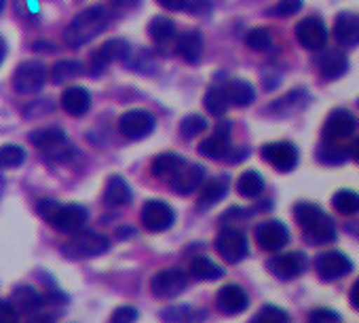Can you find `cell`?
Wrapping results in <instances>:
<instances>
[{"mask_svg": "<svg viewBox=\"0 0 359 323\" xmlns=\"http://www.w3.org/2000/svg\"><path fill=\"white\" fill-rule=\"evenodd\" d=\"M224 95L229 99V106H250L256 97V91L254 87L248 83V81H241V78H233L229 81L224 87Z\"/></svg>", "mask_w": 359, "mask_h": 323, "instance_id": "obj_27", "label": "cell"}, {"mask_svg": "<svg viewBox=\"0 0 359 323\" xmlns=\"http://www.w3.org/2000/svg\"><path fill=\"white\" fill-rule=\"evenodd\" d=\"M3 9H5V0H0V13H3Z\"/></svg>", "mask_w": 359, "mask_h": 323, "instance_id": "obj_55", "label": "cell"}, {"mask_svg": "<svg viewBox=\"0 0 359 323\" xmlns=\"http://www.w3.org/2000/svg\"><path fill=\"white\" fill-rule=\"evenodd\" d=\"M30 142H32L34 148L43 150L51 158L55 156L57 160H68V156L72 152L66 133L62 129H57V127H41V129L32 131Z\"/></svg>", "mask_w": 359, "mask_h": 323, "instance_id": "obj_5", "label": "cell"}, {"mask_svg": "<svg viewBox=\"0 0 359 323\" xmlns=\"http://www.w3.org/2000/svg\"><path fill=\"white\" fill-rule=\"evenodd\" d=\"M205 108L214 116H222L229 110V99H226L222 87H212L208 91V95H205Z\"/></svg>", "mask_w": 359, "mask_h": 323, "instance_id": "obj_39", "label": "cell"}, {"mask_svg": "<svg viewBox=\"0 0 359 323\" xmlns=\"http://www.w3.org/2000/svg\"><path fill=\"white\" fill-rule=\"evenodd\" d=\"M229 193V178L226 176H220V178H212L208 182H203L199 186V201L197 205L201 209H208L216 203H220Z\"/></svg>", "mask_w": 359, "mask_h": 323, "instance_id": "obj_23", "label": "cell"}, {"mask_svg": "<svg viewBox=\"0 0 359 323\" xmlns=\"http://www.w3.org/2000/svg\"><path fill=\"white\" fill-rule=\"evenodd\" d=\"M245 45H248L252 51L262 53V51H269V49H271V45H273V36H271V32H269V30H264V28H254V30H250V32H248V36H245Z\"/></svg>", "mask_w": 359, "mask_h": 323, "instance_id": "obj_41", "label": "cell"}, {"mask_svg": "<svg viewBox=\"0 0 359 323\" xmlns=\"http://www.w3.org/2000/svg\"><path fill=\"white\" fill-rule=\"evenodd\" d=\"M0 323H20L18 308L7 300H0Z\"/></svg>", "mask_w": 359, "mask_h": 323, "instance_id": "obj_46", "label": "cell"}, {"mask_svg": "<svg viewBox=\"0 0 359 323\" xmlns=\"http://www.w3.org/2000/svg\"><path fill=\"white\" fill-rule=\"evenodd\" d=\"M348 70V62L342 53L338 51H332V53H325L321 60H319V72L325 81H336L340 78L344 72Z\"/></svg>", "mask_w": 359, "mask_h": 323, "instance_id": "obj_29", "label": "cell"}, {"mask_svg": "<svg viewBox=\"0 0 359 323\" xmlns=\"http://www.w3.org/2000/svg\"><path fill=\"white\" fill-rule=\"evenodd\" d=\"M110 3L114 7H121V9H131V7H135L140 3V0H110Z\"/></svg>", "mask_w": 359, "mask_h": 323, "instance_id": "obj_50", "label": "cell"}, {"mask_svg": "<svg viewBox=\"0 0 359 323\" xmlns=\"http://www.w3.org/2000/svg\"><path fill=\"white\" fill-rule=\"evenodd\" d=\"M294 218L298 226L302 228V235L313 245H325L336 239V226L334 220L315 203H298L294 207Z\"/></svg>", "mask_w": 359, "mask_h": 323, "instance_id": "obj_2", "label": "cell"}, {"mask_svg": "<svg viewBox=\"0 0 359 323\" xmlns=\"http://www.w3.org/2000/svg\"><path fill=\"white\" fill-rule=\"evenodd\" d=\"M250 323H290V315L279 306L266 304L256 312V317Z\"/></svg>", "mask_w": 359, "mask_h": 323, "instance_id": "obj_40", "label": "cell"}, {"mask_svg": "<svg viewBox=\"0 0 359 323\" xmlns=\"http://www.w3.org/2000/svg\"><path fill=\"white\" fill-rule=\"evenodd\" d=\"M26 160V150L18 144H5L0 146V167L3 170H15L24 165Z\"/></svg>", "mask_w": 359, "mask_h": 323, "instance_id": "obj_37", "label": "cell"}, {"mask_svg": "<svg viewBox=\"0 0 359 323\" xmlns=\"http://www.w3.org/2000/svg\"><path fill=\"white\" fill-rule=\"evenodd\" d=\"M317 156L323 165H342L344 160L348 158V150L342 148L340 144H330V142H323L317 150Z\"/></svg>", "mask_w": 359, "mask_h": 323, "instance_id": "obj_36", "label": "cell"}, {"mask_svg": "<svg viewBox=\"0 0 359 323\" xmlns=\"http://www.w3.org/2000/svg\"><path fill=\"white\" fill-rule=\"evenodd\" d=\"M189 283V277L184 270L180 268H165L158 270L150 279V289L156 298H173L177 294H182Z\"/></svg>", "mask_w": 359, "mask_h": 323, "instance_id": "obj_12", "label": "cell"}, {"mask_svg": "<svg viewBox=\"0 0 359 323\" xmlns=\"http://www.w3.org/2000/svg\"><path fill=\"white\" fill-rule=\"evenodd\" d=\"M205 182V170L195 163H184L180 165V170L169 178V186L177 195H191L195 193L201 184Z\"/></svg>", "mask_w": 359, "mask_h": 323, "instance_id": "obj_15", "label": "cell"}, {"mask_svg": "<svg viewBox=\"0 0 359 323\" xmlns=\"http://www.w3.org/2000/svg\"><path fill=\"white\" fill-rule=\"evenodd\" d=\"M47 78V70L41 62H24L18 66L13 74V89L22 95L36 93L43 89Z\"/></svg>", "mask_w": 359, "mask_h": 323, "instance_id": "obj_10", "label": "cell"}, {"mask_svg": "<svg viewBox=\"0 0 359 323\" xmlns=\"http://www.w3.org/2000/svg\"><path fill=\"white\" fill-rule=\"evenodd\" d=\"M182 163H184V158L180 156V154L163 152V154L154 156V160L150 163V170H152V174L158 180H165V178H171L180 170V165H182Z\"/></svg>", "mask_w": 359, "mask_h": 323, "instance_id": "obj_30", "label": "cell"}, {"mask_svg": "<svg viewBox=\"0 0 359 323\" xmlns=\"http://www.w3.org/2000/svg\"><path fill=\"white\" fill-rule=\"evenodd\" d=\"M5 53H7V45L3 39H0V64H3V60H5Z\"/></svg>", "mask_w": 359, "mask_h": 323, "instance_id": "obj_53", "label": "cell"}, {"mask_svg": "<svg viewBox=\"0 0 359 323\" xmlns=\"http://www.w3.org/2000/svg\"><path fill=\"white\" fill-rule=\"evenodd\" d=\"M156 127V121L146 110H129L118 118V131L127 139H144Z\"/></svg>", "mask_w": 359, "mask_h": 323, "instance_id": "obj_11", "label": "cell"}, {"mask_svg": "<svg viewBox=\"0 0 359 323\" xmlns=\"http://www.w3.org/2000/svg\"><path fill=\"white\" fill-rule=\"evenodd\" d=\"M140 317L137 308L133 306H118L112 317H110V323H135V319Z\"/></svg>", "mask_w": 359, "mask_h": 323, "instance_id": "obj_44", "label": "cell"}, {"mask_svg": "<svg viewBox=\"0 0 359 323\" xmlns=\"http://www.w3.org/2000/svg\"><path fill=\"white\" fill-rule=\"evenodd\" d=\"M216 304L218 308L224 312V315H239L248 308L250 304V298L245 294V289L241 285H235V283H229L224 285L218 296H216Z\"/></svg>", "mask_w": 359, "mask_h": 323, "instance_id": "obj_20", "label": "cell"}, {"mask_svg": "<svg viewBox=\"0 0 359 323\" xmlns=\"http://www.w3.org/2000/svg\"><path fill=\"white\" fill-rule=\"evenodd\" d=\"M262 158L271 167H275L277 172H292L298 165V148L290 142H271L264 144L260 150Z\"/></svg>", "mask_w": 359, "mask_h": 323, "instance_id": "obj_7", "label": "cell"}, {"mask_svg": "<svg viewBox=\"0 0 359 323\" xmlns=\"http://www.w3.org/2000/svg\"><path fill=\"white\" fill-rule=\"evenodd\" d=\"M156 3L167 11H182L189 0H156Z\"/></svg>", "mask_w": 359, "mask_h": 323, "instance_id": "obj_48", "label": "cell"}, {"mask_svg": "<svg viewBox=\"0 0 359 323\" xmlns=\"http://www.w3.org/2000/svg\"><path fill=\"white\" fill-rule=\"evenodd\" d=\"M332 205L342 216H353L359 212V193L355 191H338L332 197Z\"/></svg>", "mask_w": 359, "mask_h": 323, "instance_id": "obj_35", "label": "cell"}, {"mask_svg": "<svg viewBox=\"0 0 359 323\" xmlns=\"http://www.w3.org/2000/svg\"><path fill=\"white\" fill-rule=\"evenodd\" d=\"M256 241L266 252H279L281 247L287 245L290 233H287L285 224H281L279 220H269L256 228Z\"/></svg>", "mask_w": 359, "mask_h": 323, "instance_id": "obj_18", "label": "cell"}, {"mask_svg": "<svg viewBox=\"0 0 359 323\" xmlns=\"http://www.w3.org/2000/svg\"><path fill=\"white\" fill-rule=\"evenodd\" d=\"M306 266H309V260L302 252H287L269 260V270L281 281L296 279L298 275L306 270Z\"/></svg>", "mask_w": 359, "mask_h": 323, "instance_id": "obj_14", "label": "cell"}, {"mask_svg": "<svg viewBox=\"0 0 359 323\" xmlns=\"http://www.w3.org/2000/svg\"><path fill=\"white\" fill-rule=\"evenodd\" d=\"M36 212L39 216L51 224L53 228H57L60 233H79L83 231V226L87 224L89 220V212L87 207L79 205V203H70V205H62L57 201H51V199H43L39 205H36Z\"/></svg>", "mask_w": 359, "mask_h": 323, "instance_id": "obj_3", "label": "cell"}, {"mask_svg": "<svg viewBox=\"0 0 359 323\" xmlns=\"http://www.w3.org/2000/svg\"><path fill=\"white\" fill-rule=\"evenodd\" d=\"M191 275L197 279V281H216L224 275L222 266H218L214 260L205 258V256H199L191 262Z\"/></svg>", "mask_w": 359, "mask_h": 323, "instance_id": "obj_31", "label": "cell"}, {"mask_svg": "<svg viewBox=\"0 0 359 323\" xmlns=\"http://www.w3.org/2000/svg\"><path fill=\"white\" fill-rule=\"evenodd\" d=\"M83 70H85V66H83L81 62H76V60H62V62H57V64L51 68V81H53L55 85H64V83H68V81L81 76Z\"/></svg>", "mask_w": 359, "mask_h": 323, "instance_id": "obj_33", "label": "cell"}, {"mask_svg": "<svg viewBox=\"0 0 359 323\" xmlns=\"http://www.w3.org/2000/svg\"><path fill=\"white\" fill-rule=\"evenodd\" d=\"M142 226L148 231V233H163L167 228L173 226L175 222V212L165 203V201H158V199H150L144 203L142 207Z\"/></svg>", "mask_w": 359, "mask_h": 323, "instance_id": "obj_8", "label": "cell"}, {"mask_svg": "<svg viewBox=\"0 0 359 323\" xmlns=\"http://www.w3.org/2000/svg\"><path fill=\"white\" fill-rule=\"evenodd\" d=\"M346 150H348V156H351V158H355L357 163H359V137H357V139L346 148Z\"/></svg>", "mask_w": 359, "mask_h": 323, "instance_id": "obj_51", "label": "cell"}, {"mask_svg": "<svg viewBox=\"0 0 359 323\" xmlns=\"http://www.w3.org/2000/svg\"><path fill=\"white\" fill-rule=\"evenodd\" d=\"M348 298H351V304L359 310V279L353 283V287H351V294H348Z\"/></svg>", "mask_w": 359, "mask_h": 323, "instance_id": "obj_49", "label": "cell"}, {"mask_svg": "<svg viewBox=\"0 0 359 323\" xmlns=\"http://www.w3.org/2000/svg\"><path fill=\"white\" fill-rule=\"evenodd\" d=\"M237 191H239V195L245 197V199H256V197H260L262 191H264V180H262V176H260L258 172H254V170L243 172V174L239 176V180H237Z\"/></svg>", "mask_w": 359, "mask_h": 323, "instance_id": "obj_32", "label": "cell"}, {"mask_svg": "<svg viewBox=\"0 0 359 323\" xmlns=\"http://www.w3.org/2000/svg\"><path fill=\"white\" fill-rule=\"evenodd\" d=\"M229 152H231V125L220 123L216 131L199 144V154L220 160V158H226Z\"/></svg>", "mask_w": 359, "mask_h": 323, "instance_id": "obj_19", "label": "cell"}, {"mask_svg": "<svg viewBox=\"0 0 359 323\" xmlns=\"http://www.w3.org/2000/svg\"><path fill=\"white\" fill-rule=\"evenodd\" d=\"M131 199H133V193L129 184L121 176H110L104 188V203L108 207H123V205H129Z\"/></svg>", "mask_w": 359, "mask_h": 323, "instance_id": "obj_24", "label": "cell"}, {"mask_svg": "<svg viewBox=\"0 0 359 323\" xmlns=\"http://www.w3.org/2000/svg\"><path fill=\"white\" fill-rule=\"evenodd\" d=\"M129 43L123 41V39H112L108 43H104L100 49H95L89 57V64H87V70L91 76H102L108 66L112 62H118V60H127L129 57Z\"/></svg>", "mask_w": 359, "mask_h": 323, "instance_id": "obj_6", "label": "cell"}, {"mask_svg": "<svg viewBox=\"0 0 359 323\" xmlns=\"http://www.w3.org/2000/svg\"><path fill=\"white\" fill-rule=\"evenodd\" d=\"M309 323H340V315L330 308H315L309 315Z\"/></svg>", "mask_w": 359, "mask_h": 323, "instance_id": "obj_45", "label": "cell"}, {"mask_svg": "<svg viewBox=\"0 0 359 323\" xmlns=\"http://www.w3.org/2000/svg\"><path fill=\"white\" fill-rule=\"evenodd\" d=\"M315 270L323 281H336L353 270V262L342 252H325L317 256Z\"/></svg>", "mask_w": 359, "mask_h": 323, "instance_id": "obj_16", "label": "cell"}, {"mask_svg": "<svg viewBox=\"0 0 359 323\" xmlns=\"http://www.w3.org/2000/svg\"><path fill=\"white\" fill-rule=\"evenodd\" d=\"M177 55L182 57L187 64H199L201 53H203V39L197 30H191L187 34L180 36L177 45H175Z\"/></svg>", "mask_w": 359, "mask_h": 323, "instance_id": "obj_26", "label": "cell"}, {"mask_svg": "<svg viewBox=\"0 0 359 323\" xmlns=\"http://www.w3.org/2000/svg\"><path fill=\"white\" fill-rule=\"evenodd\" d=\"M110 249V243L104 235L91 233V231H79L74 233L66 243H62V254L68 260H87L102 256Z\"/></svg>", "mask_w": 359, "mask_h": 323, "instance_id": "obj_4", "label": "cell"}, {"mask_svg": "<svg viewBox=\"0 0 359 323\" xmlns=\"http://www.w3.org/2000/svg\"><path fill=\"white\" fill-rule=\"evenodd\" d=\"M43 304H45V298L34 287H30V285L15 287V291H13V306L18 308V312H36Z\"/></svg>", "mask_w": 359, "mask_h": 323, "instance_id": "obj_28", "label": "cell"}, {"mask_svg": "<svg viewBox=\"0 0 359 323\" xmlns=\"http://www.w3.org/2000/svg\"><path fill=\"white\" fill-rule=\"evenodd\" d=\"M296 39L298 43L309 51H319L327 43V30L319 18H304L296 26Z\"/></svg>", "mask_w": 359, "mask_h": 323, "instance_id": "obj_17", "label": "cell"}, {"mask_svg": "<svg viewBox=\"0 0 359 323\" xmlns=\"http://www.w3.org/2000/svg\"><path fill=\"white\" fill-rule=\"evenodd\" d=\"M108 24H110V11L104 5H93L81 11L70 22V26L64 30V41L70 49H79L89 41L97 39L102 32H106Z\"/></svg>", "mask_w": 359, "mask_h": 323, "instance_id": "obj_1", "label": "cell"}, {"mask_svg": "<svg viewBox=\"0 0 359 323\" xmlns=\"http://www.w3.org/2000/svg\"><path fill=\"white\" fill-rule=\"evenodd\" d=\"M191 319V306H171L163 310L165 323H184Z\"/></svg>", "mask_w": 359, "mask_h": 323, "instance_id": "obj_43", "label": "cell"}, {"mask_svg": "<svg viewBox=\"0 0 359 323\" xmlns=\"http://www.w3.org/2000/svg\"><path fill=\"white\" fill-rule=\"evenodd\" d=\"M3 191H5V178H3V174H0V195H3Z\"/></svg>", "mask_w": 359, "mask_h": 323, "instance_id": "obj_54", "label": "cell"}, {"mask_svg": "<svg viewBox=\"0 0 359 323\" xmlns=\"http://www.w3.org/2000/svg\"><path fill=\"white\" fill-rule=\"evenodd\" d=\"M91 106V95L83 87H68L62 95V108L70 116H83L89 112Z\"/></svg>", "mask_w": 359, "mask_h": 323, "instance_id": "obj_25", "label": "cell"}, {"mask_svg": "<svg viewBox=\"0 0 359 323\" xmlns=\"http://www.w3.org/2000/svg\"><path fill=\"white\" fill-rule=\"evenodd\" d=\"M302 9V0H279V3L269 11L273 18H292Z\"/></svg>", "mask_w": 359, "mask_h": 323, "instance_id": "obj_42", "label": "cell"}, {"mask_svg": "<svg viewBox=\"0 0 359 323\" xmlns=\"http://www.w3.org/2000/svg\"><path fill=\"white\" fill-rule=\"evenodd\" d=\"M148 34L154 43L163 45V43H169L173 36H175V24L169 20V18H152L150 24H148Z\"/></svg>", "mask_w": 359, "mask_h": 323, "instance_id": "obj_34", "label": "cell"}, {"mask_svg": "<svg viewBox=\"0 0 359 323\" xmlns=\"http://www.w3.org/2000/svg\"><path fill=\"white\" fill-rule=\"evenodd\" d=\"M208 129V121L201 114H189L187 118H182L180 123V135L184 139H193L197 135H201Z\"/></svg>", "mask_w": 359, "mask_h": 323, "instance_id": "obj_38", "label": "cell"}, {"mask_svg": "<svg viewBox=\"0 0 359 323\" xmlns=\"http://www.w3.org/2000/svg\"><path fill=\"white\" fill-rule=\"evenodd\" d=\"M216 252L222 256V260L237 264L248 256V239L237 228H224L216 237Z\"/></svg>", "mask_w": 359, "mask_h": 323, "instance_id": "obj_13", "label": "cell"}, {"mask_svg": "<svg viewBox=\"0 0 359 323\" xmlns=\"http://www.w3.org/2000/svg\"><path fill=\"white\" fill-rule=\"evenodd\" d=\"M334 39L342 47H357L359 45V15L340 13L334 22Z\"/></svg>", "mask_w": 359, "mask_h": 323, "instance_id": "obj_21", "label": "cell"}, {"mask_svg": "<svg viewBox=\"0 0 359 323\" xmlns=\"http://www.w3.org/2000/svg\"><path fill=\"white\" fill-rule=\"evenodd\" d=\"M187 9L193 15H205L210 13V0H193V3H187Z\"/></svg>", "mask_w": 359, "mask_h": 323, "instance_id": "obj_47", "label": "cell"}, {"mask_svg": "<svg viewBox=\"0 0 359 323\" xmlns=\"http://www.w3.org/2000/svg\"><path fill=\"white\" fill-rule=\"evenodd\" d=\"M357 127V121L355 116L348 112V110H334L327 114L325 123H323V129H321V137L323 142H330V144H340L342 139L351 137L353 131Z\"/></svg>", "mask_w": 359, "mask_h": 323, "instance_id": "obj_9", "label": "cell"}, {"mask_svg": "<svg viewBox=\"0 0 359 323\" xmlns=\"http://www.w3.org/2000/svg\"><path fill=\"white\" fill-rule=\"evenodd\" d=\"M28 323H53V319L47 317V315H36V317H32Z\"/></svg>", "mask_w": 359, "mask_h": 323, "instance_id": "obj_52", "label": "cell"}, {"mask_svg": "<svg viewBox=\"0 0 359 323\" xmlns=\"http://www.w3.org/2000/svg\"><path fill=\"white\" fill-rule=\"evenodd\" d=\"M306 104H309V93L304 89H294L287 95H283L277 102H273L269 106V114L271 116H290V114L302 110Z\"/></svg>", "mask_w": 359, "mask_h": 323, "instance_id": "obj_22", "label": "cell"}]
</instances>
